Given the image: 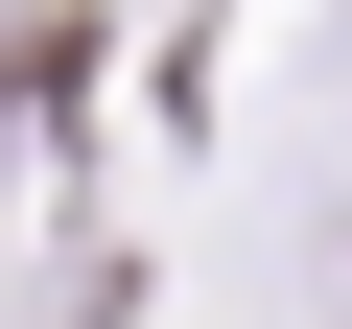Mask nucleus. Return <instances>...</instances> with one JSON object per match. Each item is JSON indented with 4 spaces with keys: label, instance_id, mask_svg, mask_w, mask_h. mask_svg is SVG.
<instances>
[]
</instances>
